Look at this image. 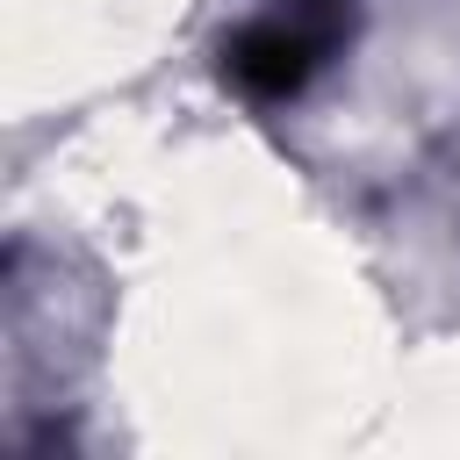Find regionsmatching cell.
<instances>
[{"instance_id": "cell-1", "label": "cell", "mask_w": 460, "mask_h": 460, "mask_svg": "<svg viewBox=\"0 0 460 460\" xmlns=\"http://www.w3.org/2000/svg\"><path fill=\"white\" fill-rule=\"evenodd\" d=\"M316 58H323V36L316 29H302L295 14H280V22H252L237 43H230V79L252 93V101H288L309 72H316Z\"/></svg>"}]
</instances>
